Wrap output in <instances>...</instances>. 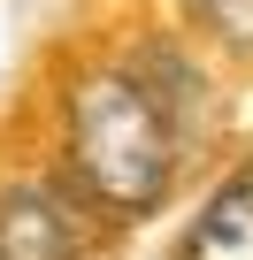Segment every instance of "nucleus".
I'll return each instance as SVG.
<instances>
[{
    "mask_svg": "<svg viewBox=\"0 0 253 260\" xmlns=\"http://www.w3.org/2000/svg\"><path fill=\"white\" fill-rule=\"evenodd\" d=\"M107 237L115 230L54 169L0 176V260H100Z\"/></svg>",
    "mask_w": 253,
    "mask_h": 260,
    "instance_id": "nucleus-2",
    "label": "nucleus"
},
{
    "mask_svg": "<svg viewBox=\"0 0 253 260\" xmlns=\"http://www.w3.org/2000/svg\"><path fill=\"white\" fill-rule=\"evenodd\" d=\"M184 260H253V153L222 169V184H207V199L184 222Z\"/></svg>",
    "mask_w": 253,
    "mask_h": 260,
    "instance_id": "nucleus-3",
    "label": "nucleus"
},
{
    "mask_svg": "<svg viewBox=\"0 0 253 260\" xmlns=\"http://www.w3.org/2000/svg\"><path fill=\"white\" fill-rule=\"evenodd\" d=\"M169 260H184V252H169Z\"/></svg>",
    "mask_w": 253,
    "mask_h": 260,
    "instance_id": "nucleus-5",
    "label": "nucleus"
},
{
    "mask_svg": "<svg viewBox=\"0 0 253 260\" xmlns=\"http://www.w3.org/2000/svg\"><path fill=\"white\" fill-rule=\"evenodd\" d=\"M54 146L46 169L123 237V230H146L177 191H184V161L192 138L184 122L154 100V84L131 69V54H77L54 69Z\"/></svg>",
    "mask_w": 253,
    "mask_h": 260,
    "instance_id": "nucleus-1",
    "label": "nucleus"
},
{
    "mask_svg": "<svg viewBox=\"0 0 253 260\" xmlns=\"http://www.w3.org/2000/svg\"><path fill=\"white\" fill-rule=\"evenodd\" d=\"M184 39H207L222 54H253V0H169Z\"/></svg>",
    "mask_w": 253,
    "mask_h": 260,
    "instance_id": "nucleus-4",
    "label": "nucleus"
}]
</instances>
